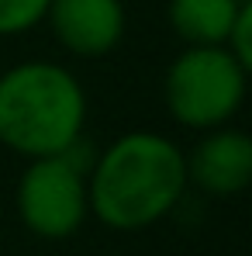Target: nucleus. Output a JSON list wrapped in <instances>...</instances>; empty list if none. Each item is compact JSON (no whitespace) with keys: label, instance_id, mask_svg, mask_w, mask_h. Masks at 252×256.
Wrapping results in <instances>:
<instances>
[{"label":"nucleus","instance_id":"f257e3e1","mask_svg":"<svg viewBox=\"0 0 252 256\" xmlns=\"http://www.w3.org/2000/svg\"><path fill=\"white\" fill-rule=\"evenodd\" d=\"M187 190V156L163 132L118 135L86 170V201L114 232H138L166 218Z\"/></svg>","mask_w":252,"mask_h":256},{"label":"nucleus","instance_id":"f03ea898","mask_svg":"<svg viewBox=\"0 0 252 256\" xmlns=\"http://www.w3.org/2000/svg\"><path fill=\"white\" fill-rule=\"evenodd\" d=\"M86 125L83 84L59 62L28 59L0 76V142L28 160L69 152Z\"/></svg>","mask_w":252,"mask_h":256},{"label":"nucleus","instance_id":"7ed1b4c3","mask_svg":"<svg viewBox=\"0 0 252 256\" xmlns=\"http://www.w3.org/2000/svg\"><path fill=\"white\" fill-rule=\"evenodd\" d=\"M166 108L194 132L228 125L249 90V76L228 45H187L166 70Z\"/></svg>","mask_w":252,"mask_h":256},{"label":"nucleus","instance_id":"20e7f679","mask_svg":"<svg viewBox=\"0 0 252 256\" xmlns=\"http://www.w3.org/2000/svg\"><path fill=\"white\" fill-rule=\"evenodd\" d=\"M86 170L76 149L28 160L17 180V214L24 228L42 239H69L90 214Z\"/></svg>","mask_w":252,"mask_h":256},{"label":"nucleus","instance_id":"39448f33","mask_svg":"<svg viewBox=\"0 0 252 256\" xmlns=\"http://www.w3.org/2000/svg\"><path fill=\"white\" fill-rule=\"evenodd\" d=\"M183 156L187 184H194L208 198H232L252 184V135L242 128H208L204 138Z\"/></svg>","mask_w":252,"mask_h":256},{"label":"nucleus","instance_id":"423d86ee","mask_svg":"<svg viewBox=\"0 0 252 256\" xmlns=\"http://www.w3.org/2000/svg\"><path fill=\"white\" fill-rule=\"evenodd\" d=\"M45 21L66 52L97 59L118 48L121 42L125 4L121 0H48Z\"/></svg>","mask_w":252,"mask_h":256},{"label":"nucleus","instance_id":"0eeeda50","mask_svg":"<svg viewBox=\"0 0 252 256\" xmlns=\"http://www.w3.org/2000/svg\"><path fill=\"white\" fill-rule=\"evenodd\" d=\"M166 14L187 45H228L239 0H169Z\"/></svg>","mask_w":252,"mask_h":256},{"label":"nucleus","instance_id":"6e6552de","mask_svg":"<svg viewBox=\"0 0 252 256\" xmlns=\"http://www.w3.org/2000/svg\"><path fill=\"white\" fill-rule=\"evenodd\" d=\"M48 0H0V38L24 35L45 21Z\"/></svg>","mask_w":252,"mask_h":256},{"label":"nucleus","instance_id":"1a4fd4ad","mask_svg":"<svg viewBox=\"0 0 252 256\" xmlns=\"http://www.w3.org/2000/svg\"><path fill=\"white\" fill-rule=\"evenodd\" d=\"M228 48L239 59V66L246 70V76L252 80V0H239V14L228 35Z\"/></svg>","mask_w":252,"mask_h":256}]
</instances>
